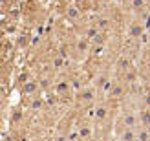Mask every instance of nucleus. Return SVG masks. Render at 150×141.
Listing matches in <instances>:
<instances>
[{"label": "nucleus", "mask_w": 150, "mask_h": 141, "mask_svg": "<svg viewBox=\"0 0 150 141\" xmlns=\"http://www.w3.org/2000/svg\"><path fill=\"white\" fill-rule=\"evenodd\" d=\"M117 127H119V130L141 127V125H139V114L134 112V110H125V112H121V115H119V121H117Z\"/></svg>", "instance_id": "1"}, {"label": "nucleus", "mask_w": 150, "mask_h": 141, "mask_svg": "<svg viewBox=\"0 0 150 141\" xmlns=\"http://www.w3.org/2000/svg\"><path fill=\"white\" fill-rule=\"evenodd\" d=\"M97 88L95 86H88V88H82V90L77 94V105L81 106V108H86V106H92L93 103H95V99H97Z\"/></svg>", "instance_id": "2"}, {"label": "nucleus", "mask_w": 150, "mask_h": 141, "mask_svg": "<svg viewBox=\"0 0 150 141\" xmlns=\"http://www.w3.org/2000/svg\"><path fill=\"white\" fill-rule=\"evenodd\" d=\"M92 119L95 121V123H101V121H104L106 119V115H108V112H110V106L106 105V103H101V105H95V108L92 110Z\"/></svg>", "instance_id": "3"}, {"label": "nucleus", "mask_w": 150, "mask_h": 141, "mask_svg": "<svg viewBox=\"0 0 150 141\" xmlns=\"http://www.w3.org/2000/svg\"><path fill=\"white\" fill-rule=\"evenodd\" d=\"M145 28L141 22H132V24L128 26V37L130 39H143V35H145Z\"/></svg>", "instance_id": "4"}, {"label": "nucleus", "mask_w": 150, "mask_h": 141, "mask_svg": "<svg viewBox=\"0 0 150 141\" xmlns=\"http://www.w3.org/2000/svg\"><path fill=\"white\" fill-rule=\"evenodd\" d=\"M39 88H40L39 81L29 79V81H26V83H22V94H24V95H37Z\"/></svg>", "instance_id": "5"}, {"label": "nucleus", "mask_w": 150, "mask_h": 141, "mask_svg": "<svg viewBox=\"0 0 150 141\" xmlns=\"http://www.w3.org/2000/svg\"><path fill=\"white\" fill-rule=\"evenodd\" d=\"M137 139V128H123L117 134V141H136Z\"/></svg>", "instance_id": "6"}, {"label": "nucleus", "mask_w": 150, "mask_h": 141, "mask_svg": "<svg viewBox=\"0 0 150 141\" xmlns=\"http://www.w3.org/2000/svg\"><path fill=\"white\" fill-rule=\"evenodd\" d=\"M77 132H79L81 141H92L93 139V130H92V127H88V125L77 127Z\"/></svg>", "instance_id": "7"}, {"label": "nucleus", "mask_w": 150, "mask_h": 141, "mask_svg": "<svg viewBox=\"0 0 150 141\" xmlns=\"http://www.w3.org/2000/svg\"><path fill=\"white\" fill-rule=\"evenodd\" d=\"M125 97V84L123 83H114V88H112V92H110V99H121Z\"/></svg>", "instance_id": "8"}, {"label": "nucleus", "mask_w": 150, "mask_h": 141, "mask_svg": "<svg viewBox=\"0 0 150 141\" xmlns=\"http://www.w3.org/2000/svg\"><path fill=\"white\" fill-rule=\"evenodd\" d=\"M139 125L141 127H148L150 125V110L148 108H141L139 110Z\"/></svg>", "instance_id": "9"}, {"label": "nucleus", "mask_w": 150, "mask_h": 141, "mask_svg": "<svg viewBox=\"0 0 150 141\" xmlns=\"http://www.w3.org/2000/svg\"><path fill=\"white\" fill-rule=\"evenodd\" d=\"M90 44H92V42H90L86 37H82V39H79V40H77V51H79V53H88Z\"/></svg>", "instance_id": "10"}, {"label": "nucleus", "mask_w": 150, "mask_h": 141, "mask_svg": "<svg viewBox=\"0 0 150 141\" xmlns=\"http://www.w3.org/2000/svg\"><path fill=\"white\" fill-rule=\"evenodd\" d=\"M114 83L115 81H112V79H108L106 83H104L101 88H99V92L103 94V95H106V97H110V92H112V88H114Z\"/></svg>", "instance_id": "11"}, {"label": "nucleus", "mask_w": 150, "mask_h": 141, "mask_svg": "<svg viewBox=\"0 0 150 141\" xmlns=\"http://www.w3.org/2000/svg\"><path fill=\"white\" fill-rule=\"evenodd\" d=\"M146 7V0H130V9L134 11H143Z\"/></svg>", "instance_id": "12"}, {"label": "nucleus", "mask_w": 150, "mask_h": 141, "mask_svg": "<svg viewBox=\"0 0 150 141\" xmlns=\"http://www.w3.org/2000/svg\"><path fill=\"white\" fill-rule=\"evenodd\" d=\"M68 90H70V83H68V81H61V83H57V94L59 95H64V92L68 94Z\"/></svg>", "instance_id": "13"}, {"label": "nucleus", "mask_w": 150, "mask_h": 141, "mask_svg": "<svg viewBox=\"0 0 150 141\" xmlns=\"http://www.w3.org/2000/svg\"><path fill=\"white\" fill-rule=\"evenodd\" d=\"M66 15H68V18H79L81 17V9H77V7H75V6H70L68 7V9H66Z\"/></svg>", "instance_id": "14"}, {"label": "nucleus", "mask_w": 150, "mask_h": 141, "mask_svg": "<svg viewBox=\"0 0 150 141\" xmlns=\"http://www.w3.org/2000/svg\"><path fill=\"white\" fill-rule=\"evenodd\" d=\"M139 101H141V106H143V108H148L150 110V90H146L143 95H141Z\"/></svg>", "instance_id": "15"}, {"label": "nucleus", "mask_w": 150, "mask_h": 141, "mask_svg": "<svg viewBox=\"0 0 150 141\" xmlns=\"http://www.w3.org/2000/svg\"><path fill=\"white\" fill-rule=\"evenodd\" d=\"M66 64V61H64V57H61V55H57L55 59H53V68L55 70H61L62 66Z\"/></svg>", "instance_id": "16"}, {"label": "nucleus", "mask_w": 150, "mask_h": 141, "mask_svg": "<svg viewBox=\"0 0 150 141\" xmlns=\"http://www.w3.org/2000/svg\"><path fill=\"white\" fill-rule=\"evenodd\" d=\"M42 105H44L42 97H37V99H33V101H31V108H33V110H40V108H42Z\"/></svg>", "instance_id": "17"}, {"label": "nucleus", "mask_w": 150, "mask_h": 141, "mask_svg": "<svg viewBox=\"0 0 150 141\" xmlns=\"http://www.w3.org/2000/svg\"><path fill=\"white\" fill-rule=\"evenodd\" d=\"M55 141H70V139H68V132H66V134H59V136L55 137Z\"/></svg>", "instance_id": "18"}, {"label": "nucleus", "mask_w": 150, "mask_h": 141, "mask_svg": "<svg viewBox=\"0 0 150 141\" xmlns=\"http://www.w3.org/2000/svg\"><path fill=\"white\" fill-rule=\"evenodd\" d=\"M145 128H146V130H148V134H150V125H148V127H145Z\"/></svg>", "instance_id": "19"}, {"label": "nucleus", "mask_w": 150, "mask_h": 141, "mask_svg": "<svg viewBox=\"0 0 150 141\" xmlns=\"http://www.w3.org/2000/svg\"><path fill=\"white\" fill-rule=\"evenodd\" d=\"M92 141H103V139H99V137H97V139H95V137H93V139H92Z\"/></svg>", "instance_id": "20"}, {"label": "nucleus", "mask_w": 150, "mask_h": 141, "mask_svg": "<svg viewBox=\"0 0 150 141\" xmlns=\"http://www.w3.org/2000/svg\"><path fill=\"white\" fill-rule=\"evenodd\" d=\"M148 37H150V31H148Z\"/></svg>", "instance_id": "21"}]
</instances>
